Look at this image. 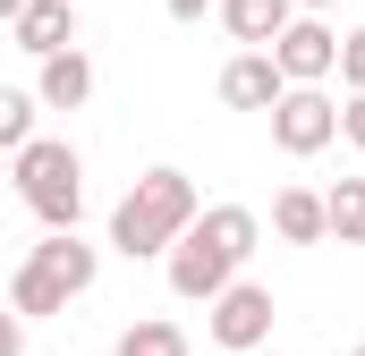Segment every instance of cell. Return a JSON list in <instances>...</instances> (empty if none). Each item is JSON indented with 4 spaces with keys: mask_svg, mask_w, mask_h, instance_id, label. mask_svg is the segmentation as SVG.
<instances>
[{
    "mask_svg": "<svg viewBox=\"0 0 365 356\" xmlns=\"http://www.w3.org/2000/svg\"><path fill=\"white\" fill-rule=\"evenodd\" d=\"M195 178L187 170H145L128 195H119V212H110V246L128 255V263H145V255H170L187 229H195Z\"/></svg>",
    "mask_w": 365,
    "mask_h": 356,
    "instance_id": "cell-1",
    "label": "cell"
},
{
    "mask_svg": "<svg viewBox=\"0 0 365 356\" xmlns=\"http://www.w3.org/2000/svg\"><path fill=\"white\" fill-rule=\"evenodd\" d=\"M9 162H17V195H26V212L43 221V238L77 229V212H86V162H77L68 136H34V145L9 153Z\"/></svg>",
    "mask_w": 365,
    "mask_h": 356,
    "instance_id": "cell-2",
    "label": "cell"
},
{
    "mask_svg": "<svg viewBox=\"0 0 365 356\" xmlns=\"http://www.w3.org/2000/svg\"><path fill=\"white\" fill-rule=\"evenodd\" d=\"M272 145L289 153V162H314L323 145H340V102L323 85H289L272 102Z\"/></svg>",
    "mask_w": 365,
    "mask_h": 356,
    "instance_id": "cell-3",
    "label": "cell"
},
{
    "mask_svg": "<svg viewBox=\"0 0 365 356\" xmlns=\"http://www.w3.org/2000/svg\"><path fill=\"white\" fill-rule=\"evenodd\" d=\"M204 331H212V348L221 356H247L272 340V288H255V280H230L212 305H204Z\"/></svg>",
    "mask_w": 365,
    "mask_h": 356,
    "instance_id": "cell-4",
    "label": "cell"
},
{
    "mask_svg": "<svg viewBox=\"0 0 365 356\" xmlns=\"http://www.w3.org/2000/svg\"><path fill=\"white\" fill-rule=\"evenodd\" d=\"M272 68H280V85H323V77H340V34H331L323 17H289V34L272 43Z\"/></svg>",
    "mask_w": 365,
    "mask_h": 356,
    "instance_id": "cell-5",
    "label": "cell"
},
{
    "mask_svg": "<svg viewBox=\"0 0 365 356\" xmlns=\"http://www.w3.org/2000/svg\"><path fill=\"white\" fill-rule=\"evenodd\" d=\"M230 280H238V263H230V255H221V246H204V238H195V229H187L179 246H170V288H179L187 305H212V297H221V288H230Z\"/></svg>",
    "mask_w": 365,
    "mask_h": 356,
    "instance_id": "cell-6",
    "label": "cell"
},
{
    "mask_svg": "<svg viewBox=\"0 0 365 356\" xmlns=\"http://www.w3.org/2000/svg\"><path fill=\"white\" fill-rule=\"evenodd\" d=\"M9 34H17V51H34V60H60V51H77V0H26Z\"/></svg>",
    "mask_w": 365,
    "mask_h": 356,
    "instance_id": "cell-7",
    "label": "cell"
},
{
    "mask_svg": "<svg viewBox=\"0 0 365 356\" xmlns=\"http://www.w3.org/2000/svg\"><path fill=\"white\" fill-rule=\"evenodd\" d=\"M26 263L43 271V280H51L60 297H86V288H93V271H102V255H93L77 229H60V238H43V246H34Z\"/></svg>",
    "mask_w": 365,
    "mask_h": 356,
    "instance_id": "cell-8",
    "label": "cell"
},
{
    "mask_svg": "<svg viewBox=\"0 0 365 356\" xmlns=\"http://www.w3.org/2000/svg\"><path fill=\"white\" fill-rule=\"evenodd\" d=\"M280 93H289V85H280L272 51H238V60L221 68V102H230V110H264V119H272Z\"/></svg>",
    "mask_w": 365,
    "mask_h": 356,
    "instance_id": "cell-9",
    "label": "cell"
},
{
    "mask_svg": "<svg viewBox=\"0 0 365 356\" xmlns=\"http://www.w3.org/2000/svg\"><path fill=\"white\" fill-rule=\"evenodd\" d=\"M212 17H221L247 51H272L280 34H289V17H297V9H289V0H212Z\"/></svg>",
    "mask_w": 365,
    "mask_h": 356,
    "instance_id": "cell-10",
    "label": "cell"
},
{
    "mask_svg": "<svg viewBox=\"0 0 365 356\" xmlns=\"http://www.w3.org/2000/svg\"><path fill=\"white\" fill-rule=\"evenodd\" d=\"M195 238H204V246H221L230 263H247V255L264 246V221H255L247 204H212V212H195Z\"/></svg>",
    "mask_w": 365,
    "mask_h": 356,
    "instance_id": "cell-11",
    "label": "cell"
},
{
    "mask_svg": "<svg viewBox=\"0 0 365 356\" xmlns=\"http://www.w3.org/2000/svg\"><path fill=\"white\" fill-rule=\"evenodd\" d=\"M86 93H93V60L86 51L43 60V77H34V102H43V110H86Z\"/></svg>",
    "mask_w": 365,
    "mask_h": 356,
    "instance_id": "cell-12",
    "label": "cell"
},
{
    "mask_svg": "<svg viewBox=\"0 0 365 356\" xmlns=\"http://www.w3.org/2000/svg\"><path fill=\"white\" fill-rule=\"evenodd\" d=\"M272 229L289 246H323V238H331V229H323V195H314V187H280L272 195Z\"/></svg>",
    "mask_w": 365,
    "mask_h": 356,
    "instance_id": "cell-13",
    "label": "cell"
},
{
    "mask_svg": "<svg viewBox=\"0 0 365 356\" xmlns=\"http://www.w3.org/2000/svg\"><path fill=\"white\" fill-rule=\"evenodd\" d=\"M323 229H331L340 246H365V178H340V187H323Z\"/></svg>",
    "mask_w": 365,
    "mask_h": 356,
    "instance_id": "cell-14",
    "label": "cell"
},
{
    "mask_svg": "<svg viewBox=\"0 0 365 356\" xmlns=\"http://www.w3.org/2000/svg\"><path fill=\"white\" fill-rule=\"evenodd\" d=\"M9 314H17V323H34V314H68V297H60L34 263H17V280H9Z\"/></svg>",
    "mask_w": 365,
    "mask_h": 356,
    "instance_id": "cell-15",
    "label": "cell"
},
{
    "mask_svg": "<svg viewBox=\"0 0 365 356\" xmlns=\"http://www.w3.org/2000/svg\"><path fill=\"white\" fill-rule=\"evenodd\" d=\"M119 356H195L179 323H128L119 331Z\"/></svg>",
    "mask_w": 365,
    "mask_h": 356,
    "instance_id": "cell-16",
    "label": "cell"
},
{
    "mask_svg": "<svg viewBox=\"0 0 365 356\" xmlns=\"http://www.w3.org/2000/svg\"><path fill=\"white\" fill-rule=\"evenodd\" d=\"M34 93H17V85H0V153H26L34 145Z\"/></svg>",
    "mask_w": 365,
    "mask_h": 356,
    "instance_id": "cell-17",
    "label": "cell"
},
{
    "mask_svg": "<svg viewBox=\"0 0 365 356\" xmlns=\"http://www.w3.org/2000/svg\"><path fill=\"white\" fill-rule=\"evenodd\" d=\"M340 85L365 93V26H357V34H340Z\"/></svg>",
    "mask_w": 365,
    "mask_h": 356,
    "instance_id": "cell-18",
    "label": "cell"
},
{
    "mask_svg": "<svg viewBox=\"0 0 365 356\" xmlns=\"http://www.w3.org/2000/svg\"><path fill=\"white\" fill-rule=\"evenodd\" d=\"M340 136L365 153V93H349V110H340Z\"/></svg>",
    "mask_w": 365,
    "mask_h": 356,
    "instance_id": "cell-19",
    "label": "cell"
},
{
    "mask_svg": "<svg viewBox=\"0 0 365 356\" xmlns=\"http://www.w3.org/2000/svg\"><path fill=\"white\" fill-rule=\"evenodd\" d=\"M0 356H26V323H17L9 305H0Z\"/></svg>",
    "mask_w": 365,
    "mask_h": 356,
    "instance_id": "cell-20",
    "label": "cell"
},
{
    "mask_svg": "<svg viewBox=\"0 0 365 356\" xmlns=\"http://www.w3.org/2000/svg\"><path fill=\"white\" fill-rule=\"evenodd\" d=\"M162 9H170V17H179V26H195V17H204V9H212V0H162Z\"/></svg>",
    "mask_w": 365,
    "mask_h": 356,
    "instance_id": "cell-21",
    "label": "cell"
},
{
    "mask_svg": "<svg viewBox=\"0 0 365 356\" xmlns=\"http://www.w3.org/2000/svg\"><path fill=\"white\" fill-rule=\"evenodd\" d=\"M289 9H297V17H323V9H331V0H289Z\"/></svg>",
    "mask_w": 365,
    "mask_h": 356,
    "instance_id": "cell-22",
    "label": "cell"
},
{
    "mask_svg": "<svg viewBox=\"0 0 365 356\" xmlns=\"http://www.w3.org/2000/svg\"><path fill=\"white\" fill-rule=\"evenodd\" d=\"M17 9H26V0H0V26H17Z\"/></svg>",
    "mask_w": 365,
    "mask_h": 356,
    "instance_id": "cell-23",
    "label": "cell"
},
{
    "mask_svg": "<svg viewBox=\"0 0 365 356\" xmlns=\"http://www.w3.org/2000/svg\"><path fill=\"white\" fill-rule=\"evenodd\" d=\"M357 356H365V340H357Z\"/></svg>",
    "mask_w": 365,
    "mask_h": 356,
    "instance_id": "cell-24",
    "label": "cell"
}]
</instances>
